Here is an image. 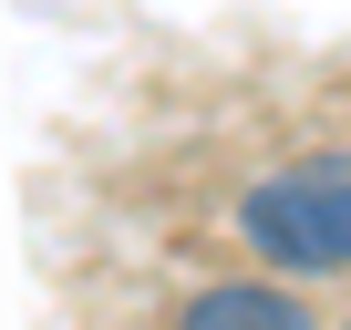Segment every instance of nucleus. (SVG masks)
<instances>
[{
  "label": "nucleus",
  "instance_id": "1",
  "mask_svg": "<svg viewBox=\"0 0 351 330\" xmlns=\"http://www.w3.org/2000/svg\"><path fill=\"white\" fill-rule=\"evenodd\" d=\"M238 238L289 279L351 268V155H300L279 176H258L238 196Z\"/></svg>",
  "mask_w": 351,
  "mask_h": 330
},
{
  "label": "nucleus",
  "instance_id": "2",
  "mask_svg": "<svg viewBox=\"0 0 351 330\" xmlns=\"http://www.w3.org/2000/svg\"><path fill=\"white\" fill-rule=\"evenodd\" d=\"M186 330H320V320H310V299H289L279 279H217V289H197Z\"/></svg>",
  "mask_w": 351,
  "mask_h": 330
},
{
  "label": "nucleus",
  "instance_id": "3",
  "mask_svg": "<svg viewBox=\"0 0 351 330\" xmlns=\"http://www.w3.org/2000/svg\"><path fill=\"white\" fill-rule=\"evenodd\" d=\"M341 330H351V320H341Z\"/></svg>",
  "mask_w": 351,
  "mask_h": 330
}]
</instances>
